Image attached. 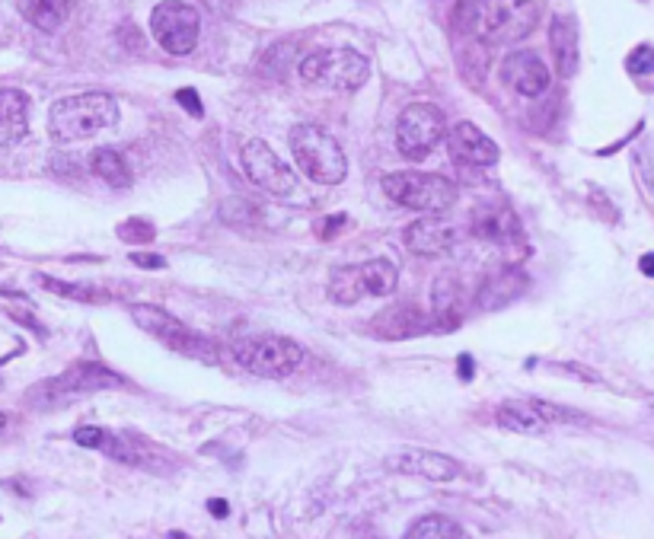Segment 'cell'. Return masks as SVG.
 <instances>
[{
	"mask_svg": "<svg viewBox=\"0 0 654 539\" xmlns=\"http://www.w3.org/2000/svg\"><path fill=\"white\" fill-rule=\"evenodd\" d=\"M540 7L536 0H463L457 7V23L479 42L505 45L530 36Z\"/></svg>",
	"mask_w": 654,
	"mask_h": 539,
	"instance_id": "6da1fadb",
	"label": "cell"
},
{
	"mask_svg": "<svg viewBox=\"0 0 654 539\" xmlns=\"http://www.w3.org/2000/svg\"><path fill=\"white\" fill-rule=\"evenodd\" d=\"M115 122H119V103L99 90L64 96L48 109V134L58 144L87 141L103 128H112Z\"/></svg>",
	"mask_w": 654,
	"mask_h": 539,
	"instance_id": "7a4b0ae2",
	"label": "cell"
},
{
	"mask_svg": "<svg viewBox=\"0 0 654 539\" xmlns=\"http://www.w3.org/2000/svg\"><path fill=\"white\" fill-rule=\"evenodd\" d=\"M297 74L313 90L351 93L364 87L367 77H371V61L355 48H320V52L300 61Z\"/></svg>",
	"mask_w": 654,
	"mask_h": 539,
	"instance_id": "3957f363",
	"label": "cell"
},
{
	"mask_svg": "<svg viewBox=\"0 0 654 539\" xmlns=\"http://www.w3.org/2000/svg\"><path fill=\"white\" fill-rule=\"evenodd\" d=\"M288 144H291V154H294L297 166L313 182L335 185V182L345 179V173H348L345 150L320 125H307V122L304 125H294L291 134H288Z\"/></svg>",
	"mask_w": 654,
	"mask_h": 539,
	"instance_id": "277c9868",
	"label": "cell"
},
{
	"mask_svg": "<svg viewBox=\"0 0 654 539\" xmlns=\"http://www.w3.org/2000/svg\"><path fill=\"white\" fill-rule=\"evenodd\" d=\"M383 195L402 208L441 214L447 208H454L457 185L434 173H390L383 176Z\"/></svg>",
	"mask_w": 654,
	"mask_h": 539,
	"instance_id": "5b68a950",
	"label": "cell"
},
{
	"mask_svg": "<svg viewBox=\"0 0 654 539\" xmlns=\"http://www.w3.org/2000/svg\"><path fill=\"white\" fill-rule=\"evenodd\" d=\"M399 284L396 265L387 259H367L361 265H348V268H335L329 278V297L335 303H358L364 297H390Z\"/></svg>",
	"mask_w": 654,
	"mask_h": 539,
	"instance_id": "8992f818",
	"label": "cell"
},
{
	"mask_svg": "<svg viewBox=\"0 0 654 539\" xmlns=\"http://www.w3.org/2000/svg\"><path fill=\"white\" fill-rule=\"evenodd\" d=\"M131 319L147 335H154L157 342H163L170 351H179V355L195 358V361H208V364L217 358L214 355V345L205 339V335H198L186 323H179V319L170 316L163 307H154V303H134Z\"/></svg>",
	"mask_w": 654,
	"mask_h": 539,
	"instance_id": "52a82bcc",
	"label": "cell"
},
{
	"mask_svg": "<svg viewBox=\"0 0 654 539\" xmlns=\"http://www.w3.org/2000/svg\"><path fill=\"white\" fill-rule=\"evenodd\" d=\"M233 358L246 367L249 374H259L268 380L288 377L304 361V348L284 335H256V339H240L233 345Z\"/></svg>",
	"mask_w": 654,
	"mask_h": 539,
	"instance_id": "ba28073f",
	"label": "cell"
},
{
	"mask_svg": "<svg viewBox=\"0 0 654 539\" xmlns=\"http://www.w3.org/2000/svg\"><path fill=\"white\" fill-rule=\"evenodd\" d=\"M444 134H447V119L438 106L412 103L402 109L399 122H396V147L406 160L422 163L425 157H431V150L444 141Z\"/></svg>",
	"mask_w": 654,
	"mask_h": 539,
	"instance_id": "9c48e42d",
	"label": "cell"
},
{
	"mask_svg": "<svg viewBox=\"0 0 654 539\" xmlns=\"http://www.w3.org/2000/svg\"><path fill=\"white\" fill-rule=\"evenodd\" d=\"M150 32H154L157 45L170 55H189L198 45L201 16L186 0H163L150 13Z\"/></svg>",
	"mask_w": 654,
	"mask_h": 539,
	"instance_id": "30bf717a",
	"label": "cell"
},
{
	"mask_svg": "<svg viewBox=\"0 0 654 539\" xmlns=\"http://www.w3.org/2000/svg\"><path fill=\"white\" fill-rule=\"evenodd\" d=\"M240 157H243L246 176L253 179L259 189H265L268 195H291L297 189L294 170H288L284 160L265 141H246Z\"/></svg>",
	"mask_w": 654,
	"mask_h": 539,
	"instance_id": "8fae6325",
	"label": "cell"
},
{
	"mask_svg": "<svg viewBox=\"0 0 654 539\" xmlns=\"http://www.w3.org/2000/svg\"><path fill=\"white\" fill-rule=\"evenodd\" d=\"M109 386H122V380L112 374V370L99 367V364H77L71 370H64L58 380H48L29 393V399H71L80 393H93V390H109Z\"/></svg>",
	"mask_w": 654,
	"mask_h": 539,
	"instance_id": "7c38bea8",
	"label": "cell"
},
{
	"mask_svg": "<svg viewBox=\"0 0 654 539\" xmlns=\"http://www.w3.org/2000/svg\"><path fill=\"white\" fill-rule=\"evenodd\" d=\"M406 243L418 256H447L463 243V227L447 217H425L406 230Z\"/></svg>",
	"mask_w": 654,
	"mask_h": 539,
	"instance_id": "4fadbf2b",
	"label": "cell"
},
{
	"mask_svg": "<svg viewBox=\"0 0 654 539\" xmlns=\"http://www.w3.org/2000/svg\"><path fill=\"white\" fill-rule=\"evenodd\" d=\"M383 466L390 473H402V476H418V479H428V482H450L460 476V463L444 457V453H434V450H402L396 457H387Z\"/></svg>",
	"mask_w": 654,
	"mask_h": 539,
	"instance_id": "5bb4252c",
	"label": "cell"
},
{
	"mask_svg": "<svg viewBox=\"0 0 654 539\" xmlns=\"http://www.w3.org/2000/svg\"><path fill=\"white\" fill-rule=\"evenodd\" d=\"M450 157L460 166H495L498 163V144L473 122H457L447 131Z\"/></svg>",
	"mask_w": 654,
	"mask_h": 539,
	"instance_id": "9a60e30c",
	"label": "cell"
},
{
	"mask_svg": "<svg viewBox=\"0 0 654 539\" xmlns=\"http://www.w3.org/2000/svg\"><path fill=\"white\" fill-rule=\"evenodd\" d=\"M501 80L521 96H540L549 90V67L536 52H511L501 61Z\"/></svg>",
	"mask_w": 654,
	"mask_h": 539,
	"instance_id": "2e32d148",
	"label": "cell"
},
{
	"mask_svg": "<svg viewBox=\"0 0 654 539\" xmlns=\"http://www.w3.org/2000/svg\"><path fill=\"white\" fill-rule=\"evenodd\" d=\"M469 230L482 243H492L498 249H511V243H521V224L508 208H479L469 221Z\"/></svg>",
	"mask_w": 654,
	"mask_h": 539,
	"instance_id": "e0dca14e",
	"label": "cell"
},
{
	"mask_svg": "<svg viewBox=\"0 0 654 539\" xmlns=\"http://www.w3.org/2000/svg\"><path fill=\"white\" fill-rule=\"evenodd\" d=\"M549 45H552V58L562 77H572L578 71L581 61V48H578V23L575 16H556L549 26Z\"/></svg>",
	"mask_w": 654,
	"mask_h": 539,
	"instance_id": "ac0fdd59",
	"label": "cell"
},
{
	"mask_svg": "<svg viewBox=\"0 0 654 539\" xmlns=\"http://www.w3.org/2000/svg\"><path fill=\"white\" fill-rule=\"evenodd\" d=\"M374 329L383 339H409V335L425 329V316L418 313L415 303H393V307L374 316Z\"/></svg>",
	"mask_w": 654,
	"mask_h": 539,
	"instance_id": "d6986e66",
	"label": "cell"
},
{
	"mask_svg": "<svg viewBox=\"0 0 654 539\" xmlns=\"http://www.w3.org/2000/svg\"><path fill=\"white\" fill-rule=\"evenodd\" d=\"M16 10L42 32H55L71 16V0H16Z\"/></svg>",
	"mask_w": 654,
	"mask_h": 539,
	"instance_id": "ffe728a7",
	"label": "cell"
},
{
	"mask_svg": "<svg viewBox=\"0 0 654 539\" xmlns=\"http://www.w3.org/2000/svg\"><path fill=\"white\" fill-rule=\"evenodd\" d=\"M0 112H4V119H0V141L10 147V144L20 141L29 128L26 96L20 90H4V96H0Z\"/></svg>",
	"mask_w": 654,
	"mask_h": 539,
	"instance_id": "44dd1931",
	"label": "cell"
},
{
	"mask_svg": "<svg viewBox=\"0 0 654 539\" xmlns=\"http://www.w3.org/2000/svg\"><path fill=\"white\" fill-rule=\"evenodd\" d=\"M495 418L501 428L517 434H543L549 428V421L536 409V402H505V406H498Z\"/></svg>",
	"mask_w": 654,
	"mask_h": 539,
	"instance_id": "7402d4cb",
	"label": "cell"
},
{
	"mask_svg": "<svg viewBox=\"0 0 654 539\" xmlns=\"http://www.w3.org/2000/svg\"><path fill=\"white\" fill-rule=\"evenodd\" d=\"M90 170L96 179H103L112 189H128L131 185V173H128V163L122 160L119 150L112 147H99L90 154Z\"/></svg>",
	"mask_w": 654,
	"mask_h": 539,
	"instance_id": "603a6c76",
	"label": "cell"
},
{
	"mask_svg": "<svg viewBox=\"0 0 654 539\" xmlns=\"http://www.w3.org/2000/svg\"><path fill=\"white\" fill-rule=\"evenodd\" d=\"M402 539H463V533L457 520H450L444 514H428L418 517Z\"/></svg>",
	"mask_w": 654,
	"mask_h": 539,
	"instance_id": "cb8c5ba5",
	"label": "cell"
},
{
	"mask_svg": "<svg viewBox=\"0 0 654 539\" xmlns=\"http://www.w3.org/2000/svg\"><path fill=\"white\" fill-rule=\"evenodd\" d=\"M39 284L52 291V294L67 297V300H109L106 291L87 288V284H64V281H55V278H45V275H39Z\"/></svg>",
	"mask_w": 654,
	"mask_h": 539,
	"instance_id": "d4e9b609",
	"label": "cell"
},
{
	"mask_svg": "<svg viewBox=\"0 0 654 539\" xmlns=\"http://www.w3.org/2000/svg\"><path fill=\"white\" fill-rule=\"evenodd\" d=\"M119 237L128 243V246H144V243H150L157 237V230H154V224H147V221H141V217H131V221H125V224H119Z\"/></svg>",
	"mask_w": 654,
	"mask_h": 539,
	"instance_id": "484cf974",
	"label": "cell"
},
{
	"mask_svg": "<svg viewBox=\"0 0 654 539\" xmlns=\"http://www.w3.org/2000/svg\"><path fill=\"white\" fill-rule=\"evenodd\" d=\"M626 67H629L632 77L654 74V48H651V45H639V48H635V52L629 55Z\"/></svg>",
	"mask_w": 654,
	"mask_h": 539,
	"instance_id": "4316f807",
	"label": "cell"
},
{
	"mask_svg": "<svg viewBox=\"0 0 654 539\" xmlns=\"http://www.w3.org/2000/svg\"><path fill=\"white\" fill-rule=\"evenodd\" d=\"M106 437H109V431H103V428H77L74 431V441L80 447H93V450H103Z\"/></svg>",
	"mask_w": 654,
	"mask_h": 539,
	"instance_id": "83f0119b",
	"label": "cell"
},
{
	"mask_svg": "<svg viewBox=\"0 0 654 539\" xmlns=\"http://www.w3.org/2000/svg\"><path fill=\"white\" fill-rule=\"evenodd\" d=\"M131 262L141 265V268H166V259H163V256H154V252H134Z\"/></svg>",
	"mask_w": 654,
	"mask_h": 539,
	"instance_id": "f1b7e54d",
	"label": "cell"
},
{
	"mask_svg": "<svg viewBox=\"0 0 654 539\" xmlns=\"http://www.w3.org/2000/svg\"><path fill=\"white\" fill-rule=\"evenodd\" d=\"M176 99H179V103H182V106H186V109H189L192 115H201V103H198V93H195L192 87H186V90H179V93H176Z\"/></svg>",
	"mask_w": 654,
	"mask_h": 539,
	"instance_id": "f546056e",
	"label": "cell"
},
{
	"mask_svg": "<svg viewBox=\"0 0 654 539\" xmlns=\"http://www.w3.org/2000/svg\"><path fill=\"white\" fill-rule=\"evenodd\" d=\"M460 370H463V374H460L463 380H469V377H473V358H469V355H463V358H460Z\"/></svg>",
	"mask_w": 654,
	"mask_h": 539,
	"instance_id": "4dcf8cb0",
	"label": "cell"
},
{
	"mask_svg": "<svg viewBox=\"0 0 654 539\" xmlns=\"http://www.w3.org/2000/svg\"><path fill=\"white\" fill-rule=\"evenodd\" d=\"M642 272L648 275V278H654V252H648V256H642Z\"/></svg>",
	"mask_w": 654,
	"mask_h": 539,
	"instance_id": "1f68e13d",
	"label": "cell"
},
{
	"mask_svg": "<svg viewBox=\"0 0 654 539\" xmlns=\"http://www.w3.org/2000/svg\"><path fill=\"white\" fill-rule=\"evenodd\" d=\"M211 514H214V517H227V504H224L221 498H214V501H211Z\"/></svg>",
	"mask_w": 654,
	"mask_h": 539,
	"instance_id": "d6a6232c",
	"label": "cell"
},
{
	"mask_svg": "<svg viewBox=\"0 0 654 539\" xmlns=\"http://www.w3.org/2000/svg\"><path fill=\"white\" fill-rule=\"evenodd\" d=\"M163 539H192V536H186V533H166Z\"/></svg>",
	"mask_w": 654,
	"mask_h": 539,
	"instance_id": "836d02e7",
	"label": "cell"
}]
</instances>
